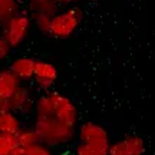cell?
<instances>
[{
    "mask_svg": "<svg viewBox=\"0 0 155 155\" xmlns=\"http://www.w3.org/2000/svg\"><path fill=\"white\" fill-rule=\"evenodd\" d=\"M10 71L19 79H30L35 76V61L30 58H19L13 61Z\"/></svg>",
    "mask_w": 155,
    "mask_h": 155,
    "instance_id": "9",
    "label": "cell"
},
{
    "mask_svg": "<svg viewBox=\"0 0 155 155\" xmlns=\"http://www.w3.org/2000/svg\"><path fill=\"white\" fill-rule=\"evenodd\" d=\"M10 45L7 43V40L5 38H0V61L2 59H5L6 56L9 55V52H10Z\"/></svg>",
    "mask_w": 155,
    "mask_h": 155,
    "instance_id": "19",
    "label": "cell"
},
{
    "mask_svg": "<svg viewBox=\"0 0 155 155\" xmlns=\"http://www.w3.org/2000/svg\"><path fill=\"white\" fill-rule=\"evenodd\" d=\"M2 101H3V98L0 96V109H2Z\"/></svg>",
    "mask_w": 155,
    "mask_h": 155,
    "instance_id": "24",
    "label": "cell"
},
{
    "mask_svg": "<svg viewBox=\"0 0 155 155\" xmlns=\"http://www.w3.org/2000/svg\"><path fill=\"white\" fill-rule=\"evenodd\" d=\"M36 112H38V116H53L55 108H53V101H52V96H50V95L42 96V98L38 101Z\"/></svg>",
    "mask_w": 155,
    "mask_h": 155,
    "instance_id": "14",
    "label": "cell"
},
{
    "mask_svg": "<svg viewBox=\"0 0 155 155\" xmlns=\"http://www.w3.org/2000/svg\"><path fill=\"white\" fill-rule=\"evenodd\" d=\"M45 2H48V0H29V6H30V10H33L36 9L39 5H42Z\"/></svg>",
    "mask_w": 155,
    "mask_h": 155,
    "instance_id": "22",
    "label": "cell"
},
{
    "mask_svg": "<svg viewBox=\"0 0 155 155\" xmlns=\"http://www.w3.org/2000/svg\"><path fill=\"white\" fill-rule=\"evenodd\" d=\"M7 155H28V151H26L25 147L17 145V147H15V148H13V150H12Z\"/></svg>",
    "mask_w": 155,
    "mask_h": 155,
    "instance_id": "21",
    "label": "cell"
},
{
    "mask_svg": "<svg viewBox=\"0 0 155 155\" xmlns=\"http://www.w3.org/2000/svg\"><path fill=\"white\" fill-rule=\"evenodd\" d=\"M81 141L96 152H99L101 155H108V151H109L108 134L99 125L92 124V122L85 124L81 128Z\"/></svg>",
    "mask_w": 155,
    "mask_h": 155,
    "instance_id": "3",
    "label": "cell"
},
{
    "mask_svg": "<svg viewBox=\"0 0 155 155\" xmlns=\"http://www.w3.org/2000/svg\"><path fill=\"white\" fill-rule=\"evenodd\" d=\"M20 129V122L12 111H0V132L16 134Z\"/></svg>",
    "mask_w": 155,
    "mask_h": 155,
    "instance_id": "10",
    "label": "cell"
},
{
    "mask_svg": "<svg viewBox=\"0 0 155 155\" xmlns=\"http://www.w3.org/2000/svg\"><path fill=\"white\" fill-rule=\"evenodd\" d=\"M144 141L139 137H129L124 141L109 145L108 155H144Z\"/></svg>",
    "mask_w": 155,
    "mask_h": 155,
    "instance_id": "6",
    "label": "cell"
},
{
    "mask_svg": "<svg viewBox=\"0 0 155 155\" xmlns=\"http://www.w3.org/2000/svg\"><path fill=\"white\" fill-rule=\"evenodd\" d=\"M35 76L55 81L56 78H58V71H56V68L52 63L42 62V61H35Z\"/></svg>",
    "mask_w": 155,
    "mask_h": 155,
    "instance_id": "11",
    "label": "cell"
},
{
    "mask_svg": "<svg viewBox=\"0 0 155 155\" xmlns=\"http://www.w3.org/2000/svg\"><path fill=\"white\" fill-rule=\"evenodd\" d=\"M55 81H52V79H45V78H36V83H38L39 88L42 89H49L52 85H53Z\"/></svg>",
    "mask_w": 155,
    "mask_h": 155,
    "instance_id": "20",
    "label": "cell"
},
{
    "mask_svg": "<svg viewBox=\"0 0 155 155\" xmlns=\"http://www.w3.org/2000/svg\"><path fill=\"white\" fill-rule=\"evenodd\" d=\"M32 16H33V22L36 25V28L43 33H49V25L52 16L45 15V13H39V12H33Z\"/></svg>",
    "mask_w": 155,
    "mask_h": 155,
    "instance_id": "16",
    "label": "cell"
},
{
    "mask_svg": "<svg viewBox=\"0 0 155 155\" xmlns=\"http://www.w3.org/2000/svg\"><path fill=\"white\" fill-rule=\"evenodd\" d=\"M35 131L39 135V141L48 145L65 144L73 137L72 128L66 127L55 116H38Z\"/></svg>",
    "mask_w": 155,
    "mask_h": 155,
    "instance_id": "1",
    "label": "cell"
},
{
    "mask_svg": "<svg viewBox=\"0 0 155 155\" xmlns=\"http://www.w3.org/2000/svg\"><path fill=\"white\" fill-rule=\"evenodd\" d=\"M19 6L16 0H0V23L7 22L10 17L17 15Z\"/></svg>",
    "mask_w": 155,
    "mask_h": 155,
    "instance_id": "13",
    "label": "cell"
},
{
    "mask_svg": "<svg viewBox=\"0 0 155 155\" xmlns=\"http://www.w3.org/2000/svg\"><path fill=\"white\" fill-rule=\"evenodd\" d=\"M29 89L23 86H17L16 91L6 99L2 101V109L0 111H19L25 109V106L29 105Z\"/></svg>",
    "mask_w": 155,
    "mask_h": 155,
    "instance_id": "7",
    "label": "cell"
},
{
    "mask_svg": "<svg viewBox=\"0 0 155 155\" xmlns=\"http://www.w3.org/2000/svg\"><path fill=\"white\" fill-rule=\"evenodd\" d=\"M76 154L78 155H101L99 152H96L95 150H92L91 147H88L86 144H79L76 148Z\"/></svg>",
    "mask_w": 155,
    "mask_h": 155,
    "instance_id": "18",
    "label": "cell"
},
{
    "mask_svg": "<svg viewBox=\"0 0 155 155\" xmlns=\"http://www.w3.org/2000/svg\"><path fill=\"white\" fill-rule=\"evenodd\" d=\"M82 20V12L73 7L63 13H56L50 19L49 35L58 39H66L76 30Z\"/></svg>",
    "mask_w": 155,
    "mask_h": 155,
    "instance_id": "2",
    "label": "cell"
},
{
    "mask_svg": "<svg viewBox=\"0 0 155 155\" xmlns=\"http://www.w3.org/2000/svg\"><path fill=\"white\" fill-rule=\"evenodd\" d=\"M19 85H20V79L12 72L10 69L0 72V96L3 99L9 98L16 91Z\"/></svg>",
    "mask_w": 155,
    "mask_h": 155,
    "instance_id": "8",
    "label": "cell"
},
{
    "mask_svg": "<svg viewBox=\"0 0 155 155\" xmlns=\"http://www.w3.org/2000/svg\"><path fill=\"white\" fill-rule=\"evenodd\" d=\"M26 151H28V155H50V151L48 150L46 147L40 145L39 142L38 144H33V145H30V147H28Z\"/></svg>",
    "mask_w": 155,
    "mask_h": 155,
    "instance_id": "17",
    "label": "cell"
},
{
    "mask_svg": "<svg viewBox=\"0 0 155 155\" xmlns=\"http://www.w3.org/2000/svg\"><path fill=\"white\" fill-rule=\"evenodd\" d=\"M15 147H17V139L15 134L0 132V155H7Z\"/></svg>",
    "mask_w": 155,
    "mask_h": 155,
    "instance_id": "15",
    "label": "cell"
},
{
    "mask_svg": "<svg viewBox=\"0 0 155 155\" xmlns=\"http://www.w3.org/2000/svg\"><path fill=\"white\" fill-rule=\"evenodd\" d=\"M15 135L17 139V145L25 147V148L39 142V135L35 129H19Z\"/></svg>",
    "mask_w": 155,
    "mask_h": 155,
    "instance_id": "12",
    "label": "cell"
},
{
    "mask_svg": "<svg viewBox=\"0 0 155 155\" xmlns=\"http://www.w3.org/2000/svg\"><path fill=\"white\" fill-rule=\"evenodd\" d=\"M30 17L26 15H15L7 22H5V35L3 38L7 40L10 48H16L26 39L30 28Z\"/></svg>",
    "mask_w": 155,
    "mask_h": 155,
    "instance_id": "4",
    "label": "cell"
},
{
    "mask_svg": "<svg viewBox=\"0 0 155 155\" xmlns=\"http://www.w3.org/2000/svg\"><path fill=\"white\" fill-rule=\"evenodd\" d=\"M58 5H71V3H75L76 0H55Z\"/></svg>",
    "mask_w": 155,
    "mask_h": 155,
    "instance_id": "23",
    "label": "cell"
},
{
    "mask_svg": "<svg viewBox=\"0 0 155 155\" xmlns=\"http://www.w3.org/2000/svg\"><path fill=\"white\" fill-rule=\"evenodd\" d=\"M50 96H52V101H53V108H55L53 116L56 119H59L62 124H65L66 127L73 128L78 121V111L75 105L68 99L66 96L58 94V92L50 94Z\"/></svg>",
    "mask_w": 155,
    "mask_h": 155,
    "instance_id": "5",
    "label": "cell"
}]
</instances>
